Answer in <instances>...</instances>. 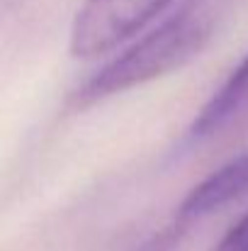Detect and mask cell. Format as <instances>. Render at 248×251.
Returning a JSON list of instances; mask_svg holds the SVG:
<instances>
[{"label":"cell","instance_id":"obj_4","mask_svg":"<svg viewBox=\"0 0 248 251\" xmlns=\"http://www.w3.org/2000/svg\"><path fill=\"white\" fill-rule=\"evenodd\" d=\"M248 193V151L229 159L226 164L212 171L209 176H204L200 183H195L187 195L180 200L175 215L180 220H185L187 225H195L214 212H219L222 207H226L229 202L239 200L241 195Z\"/></svg>","mask_w":248,"mask_h":251},{"label":"cell","instance_id":"obj_3","mask_svg":"<svg viewBox=\"0 0 248 251\" xmlns=\"http://www.w3.org/2000/svg\"><path fill=\"white\" fill-rule=\"evenodd\" d=\"M248 127V51L224 78L187 127L190 144L231 137Z\"/></svg>","mask_w":248,"mask_h":251},{"label":"cell","instance_id":"obj_5","mask_svg":"<svg viewBox=\"0 0 248 251\" xmlns=\"http://www.w3.org/2000/svg\"><path fill=\"white\" fill-rule=\"evenodd\" d=\"M190 227L192 225H187L185 220L173 215L158 229H154L149 237H144L132 251H178V247L182 244V239L187 237Z\"/></svg>","mask_w":248,"mask_h":251},{"label":"cell","instance_id":"obj_2","mask_svg":"<svg viewBox=\"0 0 248 251\" xmlns=\"http://www.w3.org/2000/svg\"><path fill=\"white\" fill-rule=\"evenodd\" d=\"M173 0H83L71 25V54L92 59L139 34Z\"/></svg>","mask_w":248,"mask_h":251},{"label":"cell","instance_id":"obj_1","mask_svg":"<svg viewBox=\"0 0 248 251\" xmlns=\"http://www.w3.org/2000/svg\"><path fill=\"white\" fill-rule=\"evenodd\" d=\"M224 0H187L134 39L114 59L90 74L68 98L73 110L90 107L124 90L146 85L182 69L214 37Z\"/></svg>","mask_w":248,"mask_h":251},{"label":"cell","instance_id":"obj_6","mask_svg":"<svg viewBox=\"0 0 248 251\" xmlns=\"http://www.w3.org/2000/svg\"><path fill=\"white\" fill-rule=\"evenodd\" d=\"M209 251H248V212L241 215Z\"/></svg>","mask_w":248,"mask_h":251}]
</instances>
